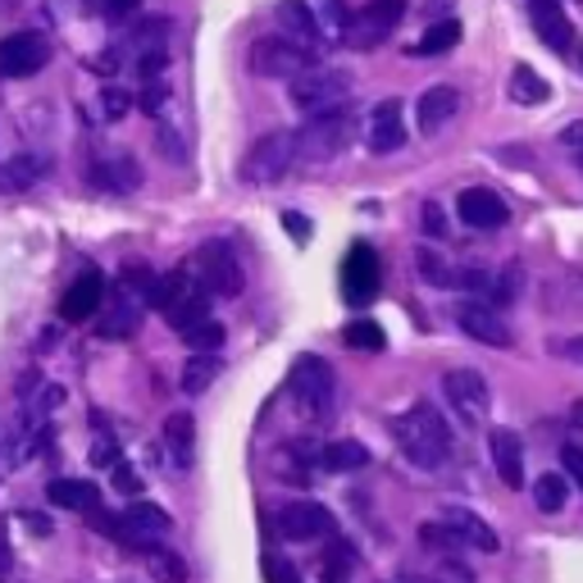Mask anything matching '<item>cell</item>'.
Segmentation results:
<instances>
[{
  "label": "cell",
  "mask_w": 583,
  "mask_h": 583,
  "mask_svg": "<svg viewBox=\"0 0 583 583\" xmlns=\"http://www.w3.org/2000/svg\"><path fill=\"white\" fill-rule=\"evenodd\" d=\"M278 23H283V33L301 46H311L315 56H319V41H324V28H319V19L311 14L306 0H278Z\"/></svg>",
  "instance_id": "603a6c76"
},
{
  "label": "cell",
  "mask_w": 583,
  "mask_h": 583,
  "mask_svg": "<svg viewBox=\"0 0 583 583\" xmlns=\"http://www.w3.org/2000/svg\"><path fill=\"white\" fill-rule=\"evenodd\" d=\"M456 110H461V92L456 87H428L424 96H420V133L424 137H434V133H442L447 123L456 119Z\"/></svg>",
  "instance_id": "d6986e66"
},
{
  "label": "cell",
  "mask_w": 583,
  "mask_h": 583,
  "mask_svg": "<svg viewBox=\"0 0 583 583\" xmlns=\"http://www.w3.org/2000/svg\"><path fill=\"white\" fill-rule=\"evenodd\" d=\"M92 461H96V465H114V461H119V447L100 438V442H96V451H92Z\"/></svg>",
  "instance_id": "681fc988"
},
{
  "label": "cell",
  "mask_w": 583,
  "mask_h": 583,
  "mask_svg": "<svg viewBox=\"0 0 583 583\" xmlns=\"http://www.w3.org/2000/svg\"><path fill=\"white\" fill-rule=\"evenodd\" d=\"M342 342H347L351 351H384V347H388L384 328H378L374 319H351V324L342 328Z\"/></svg>",
  "instance_id": "d590c367"
},
{
  "label": "cell",
  "mask_w": 583,
  "mask_h": 583,
  "mask_svg": "<svg viewBox=\"0 0 583 583\" xmlns=\"http://www.w3.org/2000/svg\"><path fill=\"white\" fill-rule=\"evenodd\" d=\"M215 378H219V356H215V351H196V356L183 365L179 384H183L187 397H201V392H206V388L215 384Z\"/></svg>",
  "instance_id": "f546056e"
},
{
  "label": "cell",
  "mask_w": 583,
  "mask_h": 583,
  "mask_svg": "<svg viewBox=\"0 0 583 583\" xmlns=\"http://www.w3.org/2000/svg\"><path fill=\"white\" fill-rule=\"evenodd\" d=\"M319 465H324L328 474H356V470L369 465V451H365L361 442H351V438H338V442H328V447L319 451Z\"/></svg>",
  "instance_id": "83f0119b"
},
{
  "label": "cell",
  "mask_w": 583,
  "mask_h": 583,
  "mask_svg": "<svg viewBox=\"0 0 583 583\" xmlns=\"http://www.w3.org/2000/svg\"><path fill=\"white\" fill-rule=\"evenodd\" d=\"M100 19L106 23H114V28H123V23H133L137 19V10H142V0H100Z\"/></svg>",
  "instance_id": "ab89813d"
},
{
  "label": "cell",
  "mask_w": 583,
  "mask_h": 583,
  "mask_svg": "<svg viewBox=\"0 0 583 583\" xmlns=\"http://www.w3.org/2000/svg\"><path fill=\"white\" fill-rule=\"evenodd\" d=\"M142 306L146 301L137 296V292H129V288H119V296L110 301V311H106V319H100V338H133L137 333V324H142Z\"/></svg>",
  "instance_id": "7402d4cb"
},
{
  "label": "cell",
  "mask_w": 583,
  "mask_h": 583,
  "mask_svg": "<svg viewBox=\"0 0 583 583\" xmlns=\"http://www.w3.org/2000/svg\"><path fill=\"white\" fill-rule=\"evenodd\" d=\"M456 210H461V219L470 228H478V233H493V228H501L506 219H511V210H506V201L488 187H465L461 196H456Z\"/></svg>",
  "instance_id": "e0dca14e"
},
{
  "label": "cell",
  "mask_w": 583,
  "mask_h": 583,
  "mask_svg": "<svg viewBox=\"0 0 583 583\" xmlns=\"http://www.w3.org/2000/svg\"><path fill=\"white\" fill-rule=\"evenodd\" d=\"M561 465H566V474L574 478V484L583 488V447H574V442H570V447L561 451Z\"/></svg>",
  "instance_id": "7bdbcfd3"
},
{
  "label": "cell",
  "mask_w": 583,
  "mask_h": 583,
  "mask_svg": "<svg viewBox=\"0 0 583 583\" xmlns=\"http://www.w3.org/2000/svg\"><path fill=\"white\" fill-rule=\"evenodd\" d=\"M392 434H397L401 456L415 461L420 470H438L447 461V451H451V428L438 415V405H428V401H415L411 411L392 424Z\"/></svg>",
  "instance_id": "6da1fadb"
},
{
  "label": "cell",
  "mask_w": 583,
  "mask_h": 583,
  "mask_svg": "<svg viewBox=\"0 0 583 583\" xmlns=\"http://www.w3.org/2000/svg\"><path fill=\"white\" fill-rule=\"evenodd\" d=\"M46 5H50V14H56V19H78V14L92 10V0H46Z\"/></svg>",
  "instance_id": "b9f144b4"
},
{
  "label": "cell",
  "mask_w": 583,
  "mask_h": 583,
  "mask_svg": "<svg viewBox=\"0 0 583 583\" xmlns=\"http://www.w3.org/2000/svg\"><path fill=\"white\" fill-rule=\"evenodd\" d=\"M87 183L100 187V192H137V183H142V165L129 156V150H110V156L92 160Z\"/></svg>",
  "instance_id": "2e32d148"
},
{
  "label": "cell",
  "mask_w": 583,
  "mask_h": 583,
  "mask_svg": "<svg viewBox=\"0 0 583 583\" xmlns=\"http://www.w3.org/2000/svg\"><path fill=\"white\" fill-rule=\"evenodd\" d=\"M401 10H405V0H369L365 14L347 23V41L356 50H374L378 41H388V33L401 23Z\"/></svg>",
  "instance_id": "30bf717a"
},
{
  "label": "cell",
  "mask_w": 583,
  "mask_h": 583,
  "mask_svg": "<svg viewBox=\"0 0 583 583\" xmlns=\"http://www.w3.org/2000/svg\"><path fill=\"white\" fill-rule=\"evenodd\" d=\"M566 497H570L566 474H543L538 484H534V501H538V511H543V515L566 511Z\"/></svg>",
  "instance_id": "e575fe53"
},
{
  "label": "cell",
  "mask_w": 583,
  "mask_h": 583,
  "mask_svg": "<svg viewBox=\"0 0 583 583\" xmlns=\"http://www.w3.org/2000/svg\"><path fill=\"white\" fill-rule=\"evenodd\" d=\"M488 447H493V465H497V478L506 488H524V447L511 428H493L488 434Z\"/></svg>",
  "instance_id": "ac0fdd59"
},
{
  "label": "cell",
  "mask_w": 583,
  "mask_h": 583,
  "mask_svg": "<svg viewBox=\"0 0 583 583\" xmlns=\"http://www.w3.org/2000/svg\"><path fill=\"white\" fill-rule=\"evenodd\" d=\"M10 10H19V0H0V19H5Z\"/></svg>",
  "instance_id": "db71d44e"
},
{
  "label": "cell",
  "mask_w": 583,
  "mask_h": 583,
  "mask_svg": "<svg viewBox=\"0 0 583 583\" xmlns=\"http://www.w3.org/2000/svg\"><path fill=\"white\" fill-rule=\"evenodd\" d=\"M46 169H50V160L41 156V150H23V156H14L10 165H0V192H28Z\"/></svg>",
  "instance_id": "d4e9b609"
},
{
  "label": "cell",
  "mask_w": 583,
  "mask_h": 583,
  "mask_svg": "<svg viewBox=\"0 0 583 583\" xmlns=\"http://www.w3.org/2000/svg\"><path fill=\"white\" fill-rule=\"evenodd\" d=\"M292 397H296V411L306 420H324L333 411V369H328L319 356H296L292 361Z\"/></svg>",
  "instance_id": "5b68a950"
},
{
  "label": "cell",
  "mask_w": 583,
  "mask_h": 583,
  "mask_svg": "<svg viewBox=\"0 0 583 583\" xmlns=\"http://www.w3.org/2000/svg\"><path fill=\"white\" fill-rule=\"evenodd\" d=\"M361 110L351 106H338V110H324V114H311V123L296 133V156L301 160H338L342 150L361 137Z\"/></svg>",
  "instance_id": "7a4b0ae2"
},
{
  "label": "cell",
  "mask_w": 583,
  "mask_h": 583,
  "mask_svg": "<svg viewBox=\"0 0 583 583\" xmlns=\"http://www.w3.org/2000/svg\"><path fill=\"white\" fill-rule=\"evenodd\" d=\"M570 428H574V434H583V401H574V411H570Z\"/></svg>",
  "instance_id": "816d5d0a"
},
{
  "label": "cell",
  "mask_w": 583,
  "mask_h": 583,
  "mask_svg": "<svg viewBox=\"0 0 583 583\" xmlns=\"http://www.w3.org/2000/svg\"><path fill=\"white\" fill-rule=\"evenodd\" d=\"M206 315H210V292H206V288H196V283L165 311V319H169L173 328H179V333H183V328H192V324H201Z\"/></svg>",
  "instance_id": "f1b7e54d"
},
{
  "label": "cell",
  "mask_w": 583,
  "mask_h": 583,
  "mask_svg": "<svg viewBox=\"0 0 583 583\" xmlns=\"http://www.w3.org/2000/svg\"><path fill=\"white\" fill-rule=\"evenodd\" d=\"M46 501L60 506V511L87 515V511H96V506H100V493H96V484H87V478H50V484H46Z\"/></svg>",
  "instance_id": "cb8c5ba5"
},
{
  "label": "cell",
  "mask_w": 583,
  "mask_h": 583,
  "mask_svg": "<svg viewBox=\"0 0 583 583\" xmlns=\"http://www.w3.org/2000/svg\"><path fill=\"white\" fill-rule=\"evenodd\" d=\"M365 146L374 150V156H392V150L405 146V110L401 100L388 96L378 100V106L369 110V123H365Z\"/></svg>",
  "instance_id": "7c38bea8"
},
{
  "label": "cell",
  "mask_w": 583,
  "mask_h": 583,
  "mask_svg": "<svg viewBox=\"0 0 583 583\" xmlns=\"http://www.w3.org/2000/svg\"><path fill=\"white\" fill-rule=\"evenodd\" d=\"M351 96V73L342 69H311L292 78V106L306 110V114H324V110H338L347 106Z\"/></svg>",
  "instance_id": "8992f818"
},
{
  "label": "cell",
  "mask_w": 583,
  "mask_h": 583,
  "mask_svg": "<svg viewBox=\"0 0 583 583\" xmlns=\"http://www.w3.org/2000/svg\"><path fill=\"white\" fill-rule=\"evenodd\" d=\"M579 69H583V46H579Z\"/></svg>",
  "instance_id": "11a10c76"
},
{
  "label": "cell",
  "mask_w": 583,
  "mask_h": 583,
  "mask_svg": "<svg viewBox=\"0 0 583 583\" xmlns=\"http://www.w3.org/2000/svg\"><path fill=\"white\" fill-rule=\"evenodd\" d=\"M561 142H566V146L574 150V156H579V150H583V119H574V123H570V129L561 133Z\"/></svg>",
  "instance_id": "f907efd6"
},
{
  "label": "cell",
  "mask_w": 583,
  "mask_h": 583,
  "mask_svg": "<svg viewBox=\"0 0 583 583\" xmlns=\"http://www.w3.org/2000/svg\"><path fill=\"white\" fill-rule=\"evenodd\" d=\"M187 288H192V274H183V269H173V274H160L156 283H150V296H146V306H156V311H169L173 301H179Z\"/></svg>",
  "instance_id": "d6a6232c"
},
{
  "label": "cell",
  "mask_w": 583,
  "mask_h": 583,
  "mask_svg": "<svg viewBox=\"0 0 583 583\" xmlns=\"http://www.w3.org/2000/svg\"><path fill=\"white\" fill-rule=\"evenodd\" d=\"M142 561H146V574L156 579V583H187L192 570L179 551H169V547H156V543H146L142 547Z\"/></svg>",
  "instance_id": "4316f807"
},
{
  "label": "cell",
  "mask_w": 583,
  "mask_h": 583,
  "mask_svg": "<svg viewBox=\"0 0 583 583\" xmlns=\"http://www.w3.org/2000/svg\"><path fill=\"white\" fill-rule=\"evenodd\" d=\"M165 447L173 456V465H192V456H196V420L187 411H173L165 420Z\"/></svg>",
  "instance_id": "484cf974"
},
{
  "label": "cell",
  "mask_w": 583,
  "mask_h": 583,
  "mask_svg": "<svg viewBox=\"0 0 583 583\" xmlns=\"http://www.w3.org/2000/svg\"><path fill=\"white\" fill-rule=\"evenodd\" d=\"M283 228H288V233L296 238V242H311V223H306V215H283Z\"/></svg>",
  "instance_id": "7dc6e473"
},
{
  "label": "cell",
  "mask_w": 583,
  "mask_h": 583,
  "mask_svg": "<svg viewBox=\"0 0 583 583\" xmlns=\"http://www.w3.org/2000/svg\"><path fill=\"white\" fill-rule=\"evenodd\" d=\"M456 41H461V23H456V19H442V23H434V28L420 37L415 56H447V50H456Z\"/></svg>",
  "instance_id": "836d02e7"
},
{
  "label": "cell",
  "mask_w": 583,
  "mask_h": 583,
  "mask_svg": "<svg viewBox=\"0 0 583 583\" xmlns=\"http://www.w3.org/2000/svg\"><path fill=\"white\" fill-rule=\"evenodd\" d=\"M384 288V269H378L374 246H351L342 260V301L347 306H369Z\"/></svg>",
  "instance_id": "ba28073f"
},
{
  "label": "cell",
  "mask_w": 583,
  "mask_h": 583,
  "mask_svg": "<svg viewBox=\"0 0 583 583\" xmlns=\"http://www.w3.org/2000/svg\"><path fill=\"white\" fill-rule=\"evenodd\" d=\"M100 306H106V274H100V269H83V274L69 283V292L60 296V319L83 324V319H92Z\"/></svg>",
  "instance_id": "5bb4252c"
},
{
  "label": "cell",
  "mask_w": 583,
  "mask_h": 583,
  "mask_svg": "<svg viewBox=\"0 0 583 583\" xmlns=\"http://www.w3.org/2000/svg\"><path fill=\"white\" fill-rule=\"evenodd\" d=\"M10 566H14V551H10V547H5V538H0V574H5V570H10Z\"/></svg>",
  "instance_id": "f5cc1de1"
},
{
  "label": "cell",
  "mask_w": 583,
  "mask_h": 583,
  "mask_svg": "<svg viewBox=\"0 0 583 583\" xmlns=\"http://www.w3.org/2000/svg\"><path fill=\"white\" fill-rule=\"evenodd\" d=\"M251 69L260 73V78H301V73H311L315 69V50L311 46H301L292 41L288 33L283 37H260L256 46H251Z\"/></svg>",
  "instance_id": "277c9868"
},
{
  "label": "cell",
  "mask_w": 583,
  "mask_h": 583,
  "mask_svg": "<svg viewBox=\"0 0 583 583\" xmlns=\"http://www.w3.org/2000/svg\"><path fill=\"white\" fill-rule=\"evenodd\" d=\"M415 269H420V278H424L428 288H456V274H461V269H451V260L438 256L434 246H420L415 251Z\"/></svg>",
  "instance_id": "1f68e13d"
},
{
  "label": "cell",
  "mask_w": 583,
  "mask_h": 583,
  "mask_svg": "<svg viewBox=\"0 0 583 583\" xmlns=\"http://www.w3.org/2000/svg\"><path fill=\"white\" fill-rule=\"evenodd\" d=\"M50 64L46 33H14L0 41V78H33Z\"/></svg>",
  "instance_id": "9c48e42d"
},
{
  "label": "cell",
  "mask_w": 583,
  "mask_h": 583,
  "mask_svg": "<svg viewBox=\"0 0 583 583\" xmlns=\"http://www.w3.org/2000/svg\"><path fill=\"white\" fill-rule=\"evenodd\" d=\"M442 392L447 401L461 411L465 420H484L493 411V392H488V378L478 369H447L442 378Z\"/></svg>",
  "instance_id": "8fae6325"
},
{
  "label": "cell",
  "mask_w": 583,
  "mask_h": 583,
  "mask_svg": "<svg viewBox=\"0 0 583 583\" xmlns=\"http://www.w3.org/2000/svg\"><path fill=\"white\" fill-rule=\"evenodd\" d=\"M223 324H215L210 315L206 319H201V324H192V328H183V342L192 347V351H219L223 347Z\"/></svg>",
  "instance_id": "8d00e7d4"
},
{
  "label": "cell",
  "mask_w": 583,
  "mask_h": 583,
  "mask_svg": "<svg viewBox=\"0 0 583 583\" xmlns=\"http://www.w3.org/2000/svg\"><path fill=\"white\" fill-rule=\"evenodd\" d=\"M420 223H424V233H428V238H447V215H442V206H434V201H424Z\"/></svg>",
  "instance_id": "60d3db41"
},
{
  "label": "cell",
  "mask_w": 583,
  "mask_h": 583,
  "mask_svg": "<svg viewBox=\"0 0 583 583\" xmlns=\"http://www.w3.org/2000/svg\"><path fill=\"white\" fill-rule=\"evenodd\" d=\"M114 488H119V493H142V478L133 474V465L114 461Z\"/></svg>",
  "instance_id": "ee69618b"
},
{
  "label": "cell",
  "mask_w": 583,
  "mask_h": 583,
  "mask_svg": "<svg viewBox=\"0 0 583 583\" xmlns=\"http://www.w3.org/2000/svg\"><path fill=\"white\" fill-rule=\"evenodd\" d=\"M442 524L451 529V534H456V543H461V547H478V551H501L497 534H493V529H488L484 520H478L474 511H465V506H447V511H442Z\"/></svg>",
  "instance_id": "44dd1931"
},
{
  "label": "cell",
  "mask_w": 583,
  "mask_h": 583,
  "mask_svg": "<svg viewBox=\"0 0 583 583\" xmlns=\"http://www.w3.org/2000/svg\"><path fill=\"white\" fill-rule=\"evenodd\" d=\"M556 351H561L566 361L583 365V333H574V338H561V342H556Z\"/></svg>",
  "instance_id": "c3c4849f"
},
{
  "label": "cell",
  "mask_w": 583,
  "mask_h": 583,
  "mask_svg": "<svg viewBox=\"0 0 583 583\" xmlns=\"http://www.w3.org/2000/svg\"><path fill=\"white\" fill-rule=\"evenodd\" d=\"M328 529H333V515H328L319 501H288L283 511H278V534L292 538V543L324 538Z\"/></svg>",
  "instance_id": "9a60e30c"
},
{
  "label": "cell",
  "mask_w": 583,
  "mask_h": 583,
  "mask_svg": "<svg viewBox=\"0 0 583 583\" xmlns=\"http://www.w3.org/2000/svg\"><path fill=\"white\" fill-rule=\"evenodd\" d=\"M506 92H511L515 106H543V100L551 96V87H547L529 64H515V69H511V83H506Z\"/></svg>",
  "instance_id": "4dcf8cb0"
},
{
  "label": "cell",
  "mask_w": 583,
  "mask_h": 583,
  "mask_svg": "<svg viewBox=\"0 0 583 583\" xmlns=\"http://www.w3.org/2000/svg\"><path fill=\"white\" fill-rule=\"evenodd\" d=\"M265 574H269V583H296V570L288 561H278V556H269V561H265Z\"/></svg>",
  "instance_id": "bcb514c9"
},
{
  "label": "cell",
  "mask_w": 583,
  "mask_h": 583,
  "mask_svg": "<svg viewBox=\"0 0 583 583\" xmlns=\"http://www.w3.org/2000/svg\"><path fill=\"white\" fill-rule=\"evenodd\" d=\"M137 106V100L129 96V92H123L119 83H106V87H100V114H106L110 123H119V119H129V110Z\"/></svg>",
  "instance_id": "74e56055"
},
{
  "label": "cell",
  "mask_w": 583,
  "mask_h": 583,
  "mask_svg": "<svg viewBox=\"0 0 583 583\" xmlns=\"http://www.w3.org/2000/svg\"><path fill=\"white\" fill-rule=\"evenodd\" d=\"M296 160H301L296 156V133H265L260 142H251L238 173H242V183H251V187H269V183L283 179Z\"/></svg>",
  "instance_id": "3957f363"
},
{
  "label": "cell",
  "mask_w": 583,
  "mask_h": 583,
  "mask_svg": "<svg viewBox=\"0 0 583 583\" xmlns=\"http://www.w3.org/2000/svg\"><path fill=\"white\" fill-rule=\"evenodd\" d=\"M529 5H534L538 37L556 50V56H570V50H574V28H570V19L561 14V5H556V0H529Z\"/></svg>",
  "instance_id": "ffe728a7"
},
{
  "label": "cell",
  "mask_w": 583,
  "mask_h": 583,
  "mask_svg": "<svg viewBox=\"0 0 583 583\" xmlns=\"http://www.w3.org/2000/svg\"><path fill=\"white\" fill-rule=\"evenodd\" d=\"M160 150H165V156H169L173 165H179V160H187V150H183V142H179V137H173V129H169V123L160 129Z\"/></svg>",
  "instance_id": "f6af8a7d"
},
{
  "label": "cell",
  "mask_w": 583,
  "mask_h": 583,
  "mask_svg": "<svg viewBox=\"0 0 583 583\" xmlns=\"http://www.w3.org/2000/svg\"><path fill=\"white\" fill-rule=\"evenodd\" d=\"M196 274H201V288L210 296H242L246 288V274H242V260L233 256L228 242H206L196 251Z\"/></svg>",
  "instance_id": "52a82bcc"
},
{
  "label": "cell",
  "mask_w": 583,
  "mask_h": 583,
  "mask_svg": "<svg viewBox=\"0 0 583 583\" xmlns=\"http://www.w3.org/2000/svg\"><path fill=\"white\" fill-rule=\"evenodd\" d=\"M146 87H142V96H137V106L146 110V114H165V106H169V83H165V73L160 78H142Z\"/></svg>",
  "instance_id": "f35d334b"
},
{
  "label": "cell",
  "mask_w": 583,
  "mask_h": 583,
  "mask_svg": "<svg viewBox=\"0 0 583 583\" xmlns=\"http://www.w3.org/2000/svg\"><path fill=\"white\" fill-rule=\"evenodd\" d=\"M456 324H461L465 338L484 342V347H497V351H506V347L515 342L511 328L501 324V315L488 306V301H461V306H456Z\"/></svg>",
  "instance_id": "4fadbf2b"
}]
</instances>
